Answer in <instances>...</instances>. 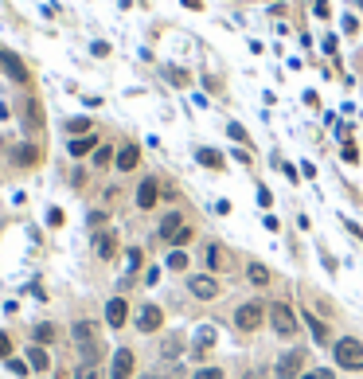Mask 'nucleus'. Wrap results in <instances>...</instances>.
Wrapping results in <instances>:
<instances>
[{
    "label": "nucleus",
    "mask_w": 363,
    "mask_h": 379,
    "mask_svg": "<svg viewBox=\"0 0 363 379\" xmlns=\"http://www.w3.org/2000/svg\"><path fill=\"white\" fill-rule=\"evenodd\" d=\"M270 320V305H262L258 297H246L235 305V313H231V325H235L238 332H258Z\"/></svg>",
    "instance_id": "1"
},
{
    "label": "nucleus",
    "mask_w": 363,
    "mask_h": 379,
    "mask_svg": "<svg viewBox=\"0 0 363 379\" xmlns=\"http://www.w3.org/2000/svg\"><path fill=\"white\" fill-rule=\"evenodd\" d=\"M332 359H336V368H343V371H363V340L360 337H336Z\"/></svg>",
    "instance_id": "2"
},
{
    "label": "nucleus",
    "mask_w": 363,
    "mask_h": 379,
    "mask_svg": "<svg viewBox=\"0 0 363 379\" xmlns=\"http://www.w3.org/2000/svg\"><path fill=\"white\" fill-rule=\"evenodd\" d=\"M270 329H274L277 340H293L297 337V313L289 301H274L270 305Z\"/></svg>",
    "instance_id": "3"
},
{
    "label": "nucleus",
    "mask_w": 363,
    "mask_h": 379,
    "mask_svg": "<svg viewBox=\"0 0 363 379\" xmlns=\"http://www.w3.org/2000/svg\"><path fill=\"white\" fill-rule=\"evenodd\" d=\"M304 348H297V344H289V348H281V356L274 359V379H301L304 376Z\"/></svg>",
    "instance_id": "4"
},
{
    "label": "nucleus",
    "mask_w": 363,
    "mask_h": 379,
    "mask_svg": "<svg viewBox=\"0 0 363 379\" xmlns=\"http://www.w3.org/2000/svg\"><path fill=\"white\" fill-rule=\"evenodd\" d=\"M70 344H75V348L79 352H90V348H102V325L98 320H75V325H70Z\"/></svg>",
    "instance_id": "5"
},
{
    "label": "nucleus",
    "mask_w": 363,
    "mask_h": 379,
    "mask_svg": "<svg viewBox=\"0 0 363 379\" xmlns=\"http://www.w3.org/2000/svg\"><path fill=\"white\" fill-rule=\"evenodd\" d=\"M0 70H4V79L16 82V86H31V70H28V63H24L12 47H0Z\"/></svg>",
    "instance_id": "6"
},
{
    "label": "nucleus",
    "mask_w": 363,
    "mask_h": 379,
    "mask_svg": "<svg viewBox=\"0 0 363 379\" xmlns=\"http://www.w3.org/2000/svg\"><path fill=\"white\" fill-rule=\"evenodd\" d=\"M184 286H187V293H192L196 301H215L219 293H223L219 278H215V274H207V270H203V274H187Z\"/></svg>",
    "instance_id": "7"
},
{
    "label": "nucleus",
    "mask_w": 363,
    "mask_h": 379,
    "mask_svg": "<svg viewBox=\"0 0 363 379\" xmlns=\"http://www.w3.org/2000/svg\"><path fill=\"white\" fill-rule=\"evenodd\" d=\"M133 325H137V332H160L164 329V309H160V305H153V301H145V305H141L137 309V317H133Z\"/></svg>",
    "instance_id": "8"
},
{
    "label": "nucleus",
    "mask_w": 363,
    "mask_h": 379,
    "mask_svg": "<svg viewBox=\"0 0 363 379\" xmlns=\"http://www.w3.org/2000/svg\"><path fill=\"white\" fill-rule=\"evenodd\" d=\"M133 368H137L133 348H118V352H114V359H109V376L106 379H137V376H133Z\"/></svg>",
    "instance_id": "9"
},
{
    "label": "nucleus",
    "mask_w": 363,
    "mask_h": 379,
    "mask_svg": "<svg viewBox=\"0 0 363 379\" xmlns=\"http://www.w3.org/2000/svg\"><path fill=\"white\" fill-rule=\"evenodd\" d=\"M20 125L28 133H40L43 130V106H40V98H36V94H28V98L20 102Z\"/></svg>",
    "instance_id": "10"
},
{
    "label": "nucleus",
    "mask_w": 363,
    "mask_h": 379,
    "mask_svg": "<svg viewBox=\"0 0 363 379\" xmlns=\"http://www.w3.org/2000/svg\"><path fill=\"white\" fill-rule=\"evenodd\" d=\"M199 258H203L207 274H219V270L226 266V250H223V242H219V239H207L203 247H199Z\"/></svg>",
    "instance_id": "11"
},
{
    "label": "nucleus",
    "mask_w": 363,
    "mask_h": 379,
    "mask_svg": "<svg viewBox=\"0 0 363 379\" xmlns=\"http://www.w3.org/2000/svg\"><path fill=\"white\" fill-rule=\"evenodd\" d=\"M40 160H43V149L36 141H20V145L12 149V164H16V169H36Z\"/></svg>",
    "instance_id": "12"
},
{
    "label": "nucleus",
    "mask_w": 363,
    "mask_h": 379,
    "mask_svg": "<svg viewBox=\"0 0 363 379\" xmlns=\"http://www.w3.org/2000/svg\"><path fill=\"white\" fill-rule=\"evenodd\" d=\"M106 325L109 329H125L129 325V301L121 297V293H114V297L106 301Z\"/></svg>",
    "instance_id": "13"
},
{
    "label": "nucleus",
    "mask_w": 363,
    "mask_h": 379,
    "mask_svg": "<svg viewBox=\"0 0 363 379\" xmlns=\"http://www.w3.org/2000/svg\"><path fill=\"white\" fill-rule=\"evenodd\" d=\"M94 254H98L102 262H109V258H118V231H94Z\"/></svg>",
    "instance_id": "14"
},
{
    "label": "nucleus",
    "mask_w": 363,
    "mask_h": 379,
    "mask_svg": "<svg viewBox=\"0 0 363 379\" xmlns=\"http://www.w3.org/2000/svg\"><path fill=\"white\" fill-rule=\"evenodd\" d=\"M157 200H160V180L157 176H145L137 184V208L141 211H153V208H157Z\"/></svg>",
    "instance_id": "15"
},
{
    "label": "nucleus",
    "mask_w": 363,
    "mask_h": 379,
    "mask_svg": "<svg viewBox=\"0 0 363 379\" xmlns=\"http://www.w3.org/2000/svg\"><path fill=\"white\" fill-rule=\"evenodd\" d=\"M180 227H184V211H164V215H160V223H157V239L172 242Z\"/></svg>",
    "instance_id": "16"
},
{
    "label": "nucleus",
    "mask_w": 363,
    "mask_h": 379,
    "mask_svg": "<svg viewBox=\"0 0 363 379\" xmlns=\"http://www.w3.org/2000/svg\"><path fill=\"white\" fill-rule=\"evenodd\" d=\"M55 340H59V325H55V320H36V325H31V344L47 348Z\"/></svg>",
    "instance_id": "17"
},
{
    "label": "nucleus",
    "mask_w": 363,
    "mask_h": 379,
    "mask_svg": "<svg viewBox=\"0 0 363 379\" xmlns=\"http://www.w3.org/2000/svg\"><path fill=\"white\" fill-rule=\"evenodd\" d=\"M215 344H219V329H215V325H199V329H196V337H192V348H196V359L203 356L207 348H215Z\"/></svg>",
    "instance_id": "18"
},
{
    "label": "nucleus",
    "mask_w": 363,
    "mask_h": 379,
    "mask_svg": "<svg viewBox=\"0 0 363 379\" xmlns=\"http://www.w3.org/2000/svg\"><path fill=\"white\" fill-rule=\"evenodd\" d=\"M184 332H168L164 340H160V359H168V364H176L180 356H184Z\"/></svg>",
    "instance_id": "19"
},
{
    "label": "nucleus",
    "mask_w": 363,
    "mask_h": 379,
    "mask_svg": "<svg viewBox=\"0 0 363 379\" xmlns=\"http://www.w3.org/2000/svg\"><path fill=\"white\" fill-rule=\"evenodd\" d=\"M137 164H141V149L133 145V141H129V145H121L118 157H114V169H118V172H133Z\"/></svg>",
    "instance_id": "20"
},
{
    "label": "nucleus",
    "mask_w": 363,
    "mask_h": 379,
    "mask_svg": "<svg viewBox=\"0 0 363 379\" xmlns=\"http://www.w3.org/2000/svg\"><path fill=\"white\" fill-rule=\"evenodd\" d=\"M301 317H304V325H309V332H313V340H316V344H332V332H328V325H324V320L316 317L313 309H304Z\"/></svg>",
    "instance_id": "21"
},
{
    "label": "nucleus",
    "mask_w": 363,
    "mask_h": 379,
    "mask_svg": "<svg viewBox=\"0 0 363 379\" xmlns=\"http://www.w3.org/2000/svg\"><path fill=\"white\" fill-rule=\"evenodd\" d=\"M94 149H98V137H94V133H86V137H70V141H67V153H70L75 160L90 157Z\"/></svg>",
    "instance_id": "22"
},
{
    "label": "nucleus",
    "mask_w": 363,
    "mask_h": 379,
    "mask_svg": "<svg viewBox=\"0 0 363 379\" xmlns=\"http://www.w3.org/2000/svg\"><path fill=\"white\" fill-rule=\"evenodd\" d=\"M246 281H250L254 290H265V286L274 281V274H270V266H262V262H246Z\"/></svg>",
    "instance_id": "23"
},
{
    "label": "nucleus",
    "mask_w": 363,
    "mask_h": 379,
    "mask_svg": "<svg viewBox=\"0 0 363 379\" xmlns=\"http://www.w3.org/2000/svg\"><path fill=\"white\" fill-rule=\"evenodd\" d=\"M24 359H28L31 371H51V356H47V348H40V344H28V348H24Z\"/></svg>",
    "instance_id": "24"
},
{
    "label": "nucleus",
    "mask_w": 363,
    "mask_h": 379,
    "mask_svg": "<svg viewBox=\"0 0 363 379\" xmlns=\"http://www.w3.org/2000/svg\"><path fill=\"white\" fill-rule=\"evenodd\" d=\"M196 160H199V164H203V169H211V172H219V169H223V164H226V160L219 157L215 149H207V145H199V149H196Z\"/></svg>",
    "instance_id": "25"
},
{
    "label": "nucleus",
    "mask_w": 363,
    "mask_h": 379,
    "mask_svg": "<svg viewBox=\"0 0 363 379\" xmlns=\"http://www.w3.org/2000/svg\"><path fill=\"white\" fill-rule=\"evenodd\" d=\"M141 262H145V254H141V247H129V250H125V274H129V278H137Z\"/></svg>",
    "instance_id": "26"
},
{
    "label": "nucleus",
    "mask_w": 363,
    "mask_h": 379,
    "mask_svg": "<svg viewBox=\"0 0 363 379\" xmlns=\"http://www.w3.org/2000/svg\"><path fill=\"white\" fill-rule=\"evenodd\" d=\"M164 266L172 270V274H184V270H187V250H168Z\"/></svg>",
    "instance_id": "27"
},
{
    "label": "nucleus",
    "mask_w": 363,
    "mask_h": 379,
    "mask_svg": "<svg viewBox=\"0 0 363 379\" xmlns=\"http://www.w3.org/2000/svg\"><path fill=\"white\" fill-rule=\"evenodd\" d=\"M90 130H94V121H90V118H70L67 121V133H70V137H86Z\"/></svg>",
    "instance_id": "28"
},
{
    "label": "nucleus",
    "mask_w": 363,
    "mask_h": 379,
    "mask_svg": "<svg viewBox=\"0 0 363 379\" xmlns=\"http://www.w3.org/2000/svg\"><path fill=\"white\" fill-rule=\"evenodd\" d=\"M114 157H118V149L98 145V149H94V169H106V164H114Z\"/></svg>",
    "instance_id": "29"
},
{
    "label": "nucleus",
    "mask_w": 363,
    "mask_h": 379,
    "mask_svg": "<svg viewBox=\"0 0 363 379\" xmlns=\"http://www.w3.org/2000/svg\"><path fill=\"white\" fill-rule=\"evenodd\" d=\"M192 379H226V368H215V364H203V368L192 371Z\"/></svg>",
    "instance_id": "30"
},
{
    "label": "nucleus",
    "mask_w": 363,
    "mask_h": 379,
    "mask_svg": "<svg viewBox=\"0 0 363 379\" xmlns=\"http://www.w3.org/2000/svg\"><path fill=\"white\" fill-rule=\"evenodd\" d=\"M192 239H196V231H192V227H187V223H184V227L176 231V239L168 242V247H172V250H184V247H187V242H192Z\"/></svg>",
    "instance_id": "31"
},
{
    "label": "nucleus",
    "mask_w": 363,
    "mask_h": 379,
    "mask_svg": "<svg viewBox=\"0 0 363 379\" xmlns=\"http://www.w3.org/2000/svg\"><path fill=\"white\" fill-rule=\"evenodd\" d=\"M4 364H8V371L12 376H31V368H28V359H20V356H12V359H4Z\"/></svg>",
    "instance_id": "32"
},
{
    "label": "nucleus",
    "mask_w": 363,
    "mask_h": 379,
    "mask_svg": "<svg viewBox=\"0 0 363 379\" xmlns=\"http://www.w3.org/2000/svg\"><path fill=\"white\" fill-rule=\"evenodd\" d=\"M75 379H102V376H98V364H79Z\"/></svg>",
    "instance_id": "33"
},
{
    "label": "nucleus",
    "mask_w": 363,
    "mask_h": 379,
    "mask_svg": "<svg viewBox=\"0 0 363 379\" xmlns=\"http://www.w3.org/2000/svg\"><path fill=\"white\" fill-rule=\"evenodd\" d=\"M301 379H336V371L332 368H309Z\"/></svg>",
    "instance_id": "34"
},
{
    "label": "nucleus",
    "mask_w": 363,
    "mask_h": 379,
    "mask_svg": "<svg viewBox=\"0 0 363 379\" xmlns=\"http://www.w3.org/2000/svg\"><path fill=\"white\" fill-rule=\"evenodd\" d=\"M0 359H12V337L0 329Z\"/></svg>",
    "instance_id": "35"
},
{
    "label": "nucleus",
    "mask_w": 363,
    "mask_h": 379,
    "mask_svg": "<svg viewBox=\"0 0 363 379\" xmlns=\"http://www.w3.org/2000/svg\"><path fill=\"white\" fill-rule=\"evenodd\" d=\"M226 133H231V137H235L238 145H246V130L238 125V121H226Z\"/></svg>",
    "instance_id": "36"
},
{
    "label": "nucleus",
    "mask_w": 363,
    "mask_h": 379,
    "mask_svg": "<svg viewBox=\"0 0 363 379\" xmlns=\"http://www.w3.org/2000/svg\"><path fill=\"white\" fill-rule=\"evenodd\" d=\"M47 227H63V208H47Z\"/></svg>",
    "instance_id": "37"
},
{
    "label": "nucleus",
    "mask_w": 363,
    "mask_h": 379,
    "mask_svg": "<svg viewBox=\"0 0 363 379\" xmlns=\"http://www.w3.org/2000/svg\"><path fill=\"white\" fill-rule=\"evenodd\" d=\"M246 379H274V368H250Z\"/></svg>",
    "instance_id": "38"
},
{
    "label": "nucleus",
    "mask_w": 363,
    "mask_h": 379,
    "mask_svg": "<svg viewBox=\"0 0 363 379\" xmlns=\"http://www.w3.org/2000/svg\"><path fill=\"white\" fill-rule=\"evenodd\" d=\"M86 223H90V227H102V223H106V211H102V208H94V211L86 215Z\"/></svg>",
    "instance_id": "39"
},
{
    "label": "nucleus",
    "mask_w": 363,
    "mask_h": 379,
    "mask_svg": "<svg viewBox=\"0 0 363 379\" xmlns=\"http://www.w3.org/2000/svg\"><path fill=\"white\" fill-rule=\"evenodd\" d=\"M340 157L348 160V164H355V160H360V149H355V145H343V149H340Z\"/></svg>",
    "instance_id": "40"
},
{
    "label": "nucleus",
    "mask_w": 363,
    "mask_h": 379,
    "mask_svg": "<svg viewBox=\"0 0 363 379\" xmlns=\"http://www.w3.org/2000/svg\"><path fill=\"white\" fill-rule=\"evenodd\" d=\"M157 281H160V266H148L145 270V286H157Z\"/></svg>",
    "instance_id": "41"
},
{
    "label": "nucleus",
    "mask_w": 363,
    "mask_h": 379,
    "mask_svg": "<svg viewBox=\"0 0 363 379\" xmlns=\"http://www.w3.org/2000/svg\"><path fill=\"white\" fill-rule=\"evenodd\" d=\"M343 31H348V36H355V31H360V20H355V16H343Z\"/></svg>",
    "instance_id": "42"
},
{
    "label": "nucleus",
    "mask_w": 363,
    "mask_h": 379,
    "mask_svg": "<svg viewBox=\"0 0 363 379\" xmlns=\"http://www.w3.org/2000/svg\"><path fill=\"white\" fill-rule=\"evenodd\" d=\"M231 157H235L238 164H250V153H246V149H231Z\"/></svg>",
    "instance_id": "43"
},
{
    "label": "nucleus",
    "mask_w": 363,
    "mask_h": 379,
    "mask_svg": "<svg viewBox=\"0 0 363 379\" xmlns=\"http://www.w3.org/2000/svg\"><path fill=\"white\" fill-rule=\"evenodd\" d=\"M137 379H172V376H168V371H141Z\"/></svg>",
    "instance_id": "44"
},
{
    "label": "nucleus",
    "mask_w": 363,
    "mask_h": 379,
    "mask_svg": "<svg viewBox=\"0 0 363 379\" xmlns=\"http://www.w3.org/2000/svg\"><path fill=\"white\" fill-rule=\"evenodd\" d=\"M313 12L316 16H328V0H313Z\"/></svg>",
    "instance_id": "45"
},
{
    "label": "nucleus",
    "mask_w": 363,
    "mask_h": 379,
    "mask_svg": "<svg viewBox=\"0 0 363 379\" xmlns=\"http://www.w3.org/2000/svg\"><path fill=\"white\" fill-rule=\"evenodd\" d=\"M184 8H196V12H199L203 4H199V0H184Z\"/></svg>",
    "instance_id": "46"
}]
</instances>
